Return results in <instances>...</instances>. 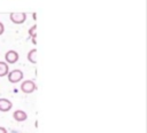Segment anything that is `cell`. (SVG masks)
<instances>
[{
	"mask_svg": "<svg viewBox=\"0 0 147 133\" xmlns=\"http://www.w3.org/2000/svg\"><path fill=\"white\" fill-rule=\"evenodd\" d=\"M7 77H8V80H9L10 83L16 84V83H18V81H21V80L23 79V72H22L20 69H15V70L8 72Z\"/></svg>",
	"mask_w": 147,
	"mask_h": 133,
	"instance_id": "6da1fadb",
	"label": "cell"
},
{
	"mask_svg": "<svg viewBox=\"0 0 147 133\" xmlns=\"http://www.w3.org/2000/svg\"><path fill=\"white\" fill-rule=\"evenodd\" d=\"M9 18L15 24H22L26 19V14L25 13H11L9 15Z\"/></svg>",
	"mask_w": 147,
	"mask_h": 133,
	"instance_id": "7a4b0ae2",
	"label": "cell"
},
{
	"mask_svg": "<svg viewBox=\"0 0 147 133\" xmlns=\"http://www.w3.org/2000/svg\"><path fill=\"white\" fill-rule=\"evenodd\" d=\"M36 89V84L32 80H24L21 85V91L25 94H30Z\"/></svg>",
	"mask_w": 147,
	"mask_h": 133,
	"instance_id": "3957f363",
	"label": "cell"
},
{
	"mask_svg": "<svg viewBox=\"0 0 147 133\" xmlns=\"http://www.w3.org/2000/svg\"><path fill=\"white\" fill-rule=\"evenodd\" d=\"M5 60H6V63H9V64H14L18 61V54L17 52L15 50H8L5 55Z\"/></svg>",
	"mask_w": 147,
	"mask_h": 133,
	"instance_id": "277c9868",
	"label": "cell"
},
{
	"mask_svg": "<svg viewBox=\"0 0 147 133\" xmlns=\"http://www.w3.org/2000/svg\"><path fill=\"white\" fill-rule=\"evenodd\" d=\"M13 103L8 100V99H0V111L1 112H7L11 109Z\"/></svg>",
	"mask_w": 147,
	"mask_h": 133,
	"instance_id": "5b68a950",
	"label": "cell"
},
{
	"mask_svg": "<svg viewBox=\"0 0 147 133\" xmlns=\"http://www.w3.org/2000/svg\"><path fill=\"white\" fill-rule=\"evenodd\" d=\"M13 117H14V119H15L16 122H24V120L28 118V115H26V112L23 111V110H16V111H14Z\"/></svg>",
	"mask_w": 147,
	"mask_h": 133,
	"instance_id": "8992f818",
	"label": "cell"
},
{
	"mask_svg": "<svg viewBox=\"0 0 147 133\" xmlns=\"http://www.w3.org/2000/svg\"><path fill=\"white\" fill-rule=\"evenodd\" d=\"M8 72H9L8 63H6V62H3V61H0V77L7 76Z\"/></svg>",
	"mask_w": 147,
	"mask_h": 133,
	"instance_id": "52a82bcc",
	"label": "cell"
},
{
	"mask_svg": "<svg viewBox=\"0 0 147 133\" xmlns=\"http://www.w3.org/2000/svg\"><path fill=\"white\" fill-rule=\"evenodd\" d=\"M36 54H37V49H31V50L28 53V60H29L31 63H36V62H37Z\"/></svg>",
	"mask_w": 147,
	"mask_h": 133,
	"instance_id": "ba28073f",
	"label": "cell"
},
{
	"mask_svg": "<svg viewBox=\"0 0 147 133\" xmlns=\"http://www.w3.org/2000/svg\"><path fill=\"white\" fill-rule=\"evenodd\" d=\"M3 31H5V26H3V24L0 22V36L3 33Z\"/></svg>",
	"mask_w": 147,
	"mask_h": 133,
	"instance_id": "9c48e42d",
	"label": "cell"
},
{
	"mask_svg": "<svg viewBox=\"0 0 147 133\" xmlns=\"http://www.w3.org/2000/svg\"><path fill=\"white\" fill-rule=\"evenodd\" d=\"M0 133H7V130L2 126H0Z\"/></svg>",
	"mask_w": 147,
	"mask_h": 133,
	"instance_id": "30bf717a",
	"label": "cell"
}]
</instances>
